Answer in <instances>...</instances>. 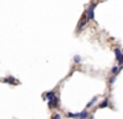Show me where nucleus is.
I'll return each instance as SVG.
<instances>
[{
    "mask_svg": "<svg viewBox=\"0 0 123 119\" xmlns=\"http://www.w3.org/2000/svg\"><path fill=\"white\" fill-rule=\"evenodd\" d=\"M95 7H97V4H95V1H91L90 4L87 5V8H86V16H87V20L89 21H93L94 20V11H95Z\"/></svg>",
    "mask_w": 123,
    "mask_h": 119,
    "instance_id": "obj_1",
    "label": "nucleus"
},
{
    "mask_svg": "<svg viewBox=\"0 0 123 119\" xmlns=\"http://www.w3.org/2000/svg\"><path fill=\"white\" fill-rule=\"evenodd\" d=\"M87 16H86V13H83L82 15V17L80 19V21H78V24H77V29H75V32L77 33H80V32H82L83 31V28L86 26V24H87Z\"/></svg>",
    "mask_w": 123,
    "mask_h": 119,
    "instance_id": "obj_2",
    "label": "nucleus"
},
{
    "mask_svg": "<svg viewBox=\"0 0 123 119\" xmlns=\"http://www.w3.org/2000/svg\"><path fill=\"white\" fill-rule=\"evenodd\" d=\"M114 53H115V57H117V60H118V65L122 66L123 65V50L119 49V48H115Z\"/></svg>",
    "mask_w": 123,
    "mask_h": 119,
    "instance_id": "obj_3",
    "label": "nucleus"
},
{
    "mask_svg": "<svg viewBox=\"0 0 123 119\" xmlns=\"http://www.w3.org/2000/svg\"><path fill=\"white\" fill-rule=\"evenodd\" d=\"M48 106H49V108H57V107H58V106H60L58 97H54V98H52V99H49Z\"/></svg>",
    "mask_w": 123,
    "mask_h": 119,
    "instance_id": "obj_4",
    "label": "nucleus"
},
{
    "mask_svg": "<svg viewBox=\"0 0 123 119\" xmlns=\"http://www.w3.org/2000/svg\"><path fill=\"white\" fill-rule=\"evenodd\" d=\"M3 82H6V83H9V85H17V83H20V82L17 81L15 77H11V75L6 77V78L3 79Z\"/></svg>",
    "mask_w": 123,
    "mask_h": 119,
    "instance_id": "obj_5",
    "label": "nucleus"
},
{
    "mask_svg": "<svg viewBox=\"0 0 123 119\" xmlns=\"http://www.w3.org/2000/svg\"><path fill=\"white\" fill-rule=\"evenodd\" d=\"M54 97H56V93H54L53 90H52V91H48L45 95H44V98H45V99H48V100L52 99V98H54Z\"/></svg>",
    "mask_w": 123,
    "mask_h": 119,
    "instance_id": "obj_6",
    "label": "nucleus"
},
{
    "mask_svg": "<svg viewBox=\"0 0 123 119\" xmlns=\"http://www.w3.org/2000/svg\"><path fill=\"white\" fill-rule=\"evenodd\" d=\"M109 103H110V100L106 98V99H105V100H102V102L98 105V108H105V107H107V106H109Z\"/></svg>",
    "mask_w": 123,
    "mask_h": 119,
    "instance_id": "obj_7",
    "label": "nucleus"
},
{
    "mask_svg": "<svg viewBox=\"0 0 123 119\" xmlns=\"http://www.w3.org/2000/svg\"><path fill=\"white\" fill-rule=\"evenodd\" d=\"M97 100H98V97H94L93 99H91L90 102H89L87 105H86V108H90V107H93V106L95 105V102H97Z\"/></svg>",
    "mask_w": 123,
    "mask_h": 119,
    "instance_id": "obj_8",
    "label": "nucleus"
},
{
    "mask_svg": "<svg viewBox=\"0 0 123 119\" xmlns=\"http://www.w3.org/2000/svg\"><path fill=\"white\" fill-rule=\"evenodd\" d=\"M87 116H89L87 108H86V110H83L82 113H80V119H87Z\"/></svg>",
    "mask_w": 123,
    "mask_h": 119,
    "instance_id": "obj_9",
    "label": "nucleus"
},
{
    "mask_svg": "<svg viewBox=\"0 0 123 119\" xmlns=\"http://www.w3.org/2000/svg\"><path fill=\"white\" fill-rule=\"evenodd\" d=\"M66 116H68V118H72V119H77V118H80V114H74V113H68V114H66Z\"/></svg>",
    "mask_w": 123,
    "mask_h": 119,
    "instance_id": "obj_10",
    "label": "nucleus"
},
{
    "mask_svg": "<svg viewBox=\"0 0 123 119\" xmlns=\"http://www.w3.org/2000/svg\"><path fill=\"white\" fill-rule=\"evenodd\" d=\"M119 70H120L119 66H114V68L111 69V74H112V75H117V74L119 73Z\"/></svg>",
    "mask_w": 123,
    "mask_h": 119,
    "instance_id": "obj_11",
    "label": "nucleus"
},
{
    "mask_svg": "<svg viewBox=\"0 0 123 119\" xmlns=\"http://www.w3.org/2000/svg\"><path fill=\"white\" fill-rule=\"evenodd\" d=\"M74 62H75V63L81 62V57H80V56H74Z\"/></svg>",
    "mask_w": 123,
    "mask_h": 119,
    "instance_id": "obj_12",
    "label": "nucleus"
},
{
    "mask_svg": "<svg viewBox=\"0 0 123 119\" xmlns=\"http://www.w3.org/2000/svg\"><path fill=\"white\" fill-rule=\"evenodd\" d=\"M114 82H115V75H112L111 78L109 79V83H110V85H112V83H114Z\"/></svg>",
    "mask_w": 123,
    "mask_h": 119,
    "instance_id": "obj_13",
    "label": "nucleus"
},
{
    "mask_svg": "<svg viewBox=\"0 0 123 119\" xmlns=\"http://www.w3.org/2000/svg\"><path fill=\"white\" fill-rule=\"evenodd\" d=\"M52 119H61V115H60V114H54V115L52 116Z\"/></svg>",
    "mask_w": 123,
    "mask_h": 119,
    "instance_id": "obj_14",
    "label": "nucleus"
},
{
    "mask_svg": "<svg viewBox=\"0 0 123 119\" xmlns=\"http://www.w3.org/2000/svg\"><path fill=\"white\" fill-rule=\"evenodd\" d=\"M90 119H95V118H94V116H93V115H91V116H90Z\"/></svg>",
    "mask_w": 123,
    "mask_h": 119,
    "instance_id": "obj_15",
    "label": "nucleus"
},
{
    "mask_svg": "<svg viewBox=\"0 0 123 119\" xmlns=\"http://www.w3.org/2000/svg\"><path fill=\"white\" fill-rule=\"evenodd\" d=\"M122 50H123V49H122Z\"/></svg>",
    "mask_w": 123,
    "mask_h": 119,
    "instance_id": "obj_16",
    "label": "nucleus"
}]
</instances>
